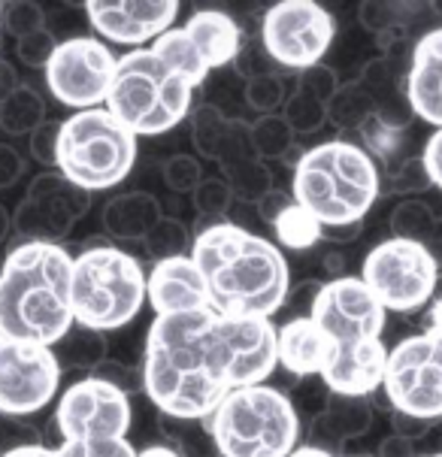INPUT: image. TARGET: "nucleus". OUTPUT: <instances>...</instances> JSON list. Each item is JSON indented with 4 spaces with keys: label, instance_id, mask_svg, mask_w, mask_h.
<instances>
[{
    "label": "nucleus",
    "instance_id": "obj_1",
    "mask_svg": "<svg viewBox=\"0 0 442 457\" xmlns=\"http://www.w3.org/2000/svg\"><path fill=\"white\" fill-rule=\"evenodd\" d=\"M279 367L276 328L254 315H221L213 306L161 315L146 333L143 394L158 415L209 418L237 388L267 385Z\"/></svg>",
    "mask_w": 442,
    "mask_h": 457
},
{
    "label": "nucleus",
    "instance_id": "obj_2",
    "mask_svg": "<svg viewBox=\"0 0 442 457\" xmlns=\"http://www.w3.org/2000/svg\"><path fill=\"white\" fill-rule=\"evenodd\" d=\"M191 261L204 276L209 306L221 315L273 319L291 294L282 249L237 221H209L191 239Z\"/></svg>",
    "mask_w": 442,
    "mask_h": 457
},
{
    "label": "nucleus",
    "instance_id": "obj_3",
    "mask_svg": "<svg viewBox=\"0 0 442 457\" xmlns=\"http://www.w3.org/2000/svg\"><path fill=\"white\" fill-rule=\"evenodd\" d=\"M73 254L64 245L19 243L0 263V337L55 348L76 328Z\"/></svg>",
    "mask_w": 442,
    "mask_h": 457
},
{
    "label": "nucleus",
    "instance_id": "obj_4",
    "mask_svg": "<svg viewBox=\"0 0 442 457\" xmlns=\"http://www.w3.org/2000/svg\"><path fill=\"white\" fill-rule=\"evenodd\" d=\"M385 315V306L361 276H339L321 285L309 319L333 339V361L321 373L330 394L373 397V391H382L388 361V345L382 343Z\"/></svg>",
    "mask_w": 442,
    "mask_h": 457
},
{
    "label": "nucleus",
    "instance_id": "obj_5",
    "mask_svg": "<svg viewBox=\"0 0 442 457\" xmlns=\"http://www.w3.org/2000/svg\"><path fill=\"white\" fill-rule=\"evenodd\" d=\"M382 191L379 164L354 139H328L294 164L291 197L321 228L363 221Z\"/></svg>",
    "mask_w": 442,
    "mask_h": 457
},
{
    "label": "nucleus",
    "instance_id": "obj_6",
    "mask_svg": "<svg viewBox=\"0 0 442 457\" xmlns=\"http://www.w3.org/2000/svg\"><path fill=\"white\" fill-rule=\"evenodd\" d=\"M149 273L134 254L119 249L106 237H88L73 258V300L76 328L110 333L125 328L143 312Z\"/></svg>",
    "mask_w": 442,
    "mask_h": 457
},
{
    "label": "nucleus",
    "instance_id": "obj_7",
    "mask_svg": "<svg viewBox=\"0 0 442 457\" xmlns=\"http://www.w3.org/2000/svg\"><path fill=\"white\" fill-rule=\"evenodd\" d=\"M194 85L152 46L130 49L115 64L106 110L134 137H158L191 115Z\"/></svg>",
    "mask_w": 442,
    "mask_h": 457
},
{
    "label": "nucleus",
    "instance_id": "obj_8",
    "mask_svg": "<svg viewBox=\"0 0 442 457\" xmlns=\"http://www.w3.org/2000/svg\"><path fill=\"white\" fill-rule=\"evenodd\" d=\"M221 457H291L300 448V415L285 391L249 385L224 397L209 415Z\"/></svg>",
    "mask_w": 442,
    "mask_h": 457
},
{
    "label": "nucleus",
    "instance_id": "obj_9",
    "mask_svg": "<svg viewBox=\"0 0 442 457\" xmlns=\"http://www.w3.org/2000/svg\"><path fill=\"white\" fill-rule=\"evenodd\" d=\"M137 164V137L106 106L73 112L61 121L55 170L76 188L110 191Z\"/></svg>",
    "mask_w": 442,
    "mask_h": 457
},
{
    "label": "nucleus",
    "instance_id": "obj_10",
    "mask_svg": "<svg viewBox=\"0 0 442 457\" xmlns=\"http://www.w3.org/2000/svg\"><path fill=\"white\" fill-rule=\"evenodd\" d=\"M382 391L394 412L433 424L442 418V278L437 297L430 300L424 330L388 348Z\"/></svg>",
    "mask_w": 442,
    "mask_h": 457
},
{
    "label": "nucleus",
    "instance_id": "obj_11",
    "mask_svg": "<svg viewBox=\"0 0 442 457\" xmlns=\"http://www.w3.org/2000/svg\"><path fill=\"white\" fill-rule=\"evenodd\" d=\"M361 278L385 306V312L413 315L430 306L442 276L424 245L388 237L367 252L361 263Z\"/></svg>",
    "mask_w": 442,
    "mask_h": 457
},
{
    "label": "nucleus",
    "instance_id": "obj_12",
    "mask_svg": "<svg viewBox=\"0 0 442 457\" xmlns=\"http://www.w3.org/2000/svg\"><path fill=\"white\" fill-rule=\"evenodd\" d=\"M337 37V19L313 0H282L261 15V49L270 61L288 70L321 64Z\"/></svg>",
    "mask_w": 442,
    "mask_h": 457
},
{
    "label": "nucleus",
    "instance_id": "obj_13",
    "mask_svg": "<svg viewBox=\"0 0 442 457\" xmlns=\"http://www.w3.org/2000/svg\"><path fill=\"white\" fill-rule=\"evenodd\" d=\"M119 58L97 37H70L58 43L46 73V88L58 104L70 106L73 112L97 110L106 104L110 85L115 76Z\"/></svg>",
    "mask_w": 442,
    "mask_h": 457
},
{
    "label": "nucleus",
    "instance_id": "obj_14",
    "mask_svg": "<svg viewBox=\"0 0 442 457\" xmlns=\"http://www.w3.org/2000/svg\"><path fill=\"white\" fill-rule=\"evenodd\" d=\"M134 409L125 391L85 376L61 394L55 424L61 443H100V439H128Z\"/></svg>",
    "mask_w": 442,
    "mask_h": 457
},
{
    "label": "nucleus",
    "instance_id": "obj_15",
    "mask_svg": "<svg viewBox=\"0 0 442 457\" xmlns=\"http://www.w3.org/2000/svg\"><path fill=\"white\" fill-rule=\"evenodd\" d=\"M91 209V195L67 182L58 170H46L34 176L21 197V204L13 212V230L19 243H49L61 245L76 228V221L85 219Z\"/></svg>",
    "mask_w": 442,
    "mask_h": 457
},
{
    "label": "nucleus",
    "instance_id": "obj_16",
    "mask_svg": "<svg viewBox=\"0 0 442 457\" xmlns=\"http://www.w3.org/2000/svg\"><path fill=\"white\" fill-rule=\"evenodd\" d=\"M61 363L52 348L4 339L0 348V415L30 418L58 397Z\"/></svg>",
    "mask_w": 442,
    "mask_h": 457
},
{
    "label": "nucleus",
    "instance_id": "obj_17",
    "mask_svg": "<svg viewBox=\"0 0 442 457\" xmlns=\"http://www.w3.org/2000/svg\"><path fill=\"white\" fill-rule=\"evenodd\" d=\"M85 19L95 34L110 43L143 49L161 34L176 28L179 4L176 0H88Z\"/></svg>",
    "mask_w": 442,
    "mask_h": 457
},
{
    "label": "nucleus",
    "instance_id": "obj_18",
    "mask_svg": "<svg viewBox=\"0 0 442 457\" xmlns=\"http://www.w3.org/2000/svg\"><path fill=\"white\" fill-rule=\"evenodd\" d=\"M146 300H149L154 319L206 309L209 294L197 263L191 261V254L154 263L149 270V282H146Z\"/></svg>",
    "mask_w": 442,
    "mask_h": 457
},
{
    "label": "nucleus",
    "instance_id": "obj_19",
    "mask_svg": "<svg viewBox=\"0 0 442 457\" xmlns=\"http://www.w3.org/2000/svg\"><path fill=\"white\" fill-rule=\"evenodd\" d=\"M406 100L415 119L442 128V25L424 30L409 52Z\"/></svg>",
    "mask_w": 442,
    "mask_h": 457
},
{
    "label": "nucleus",
    "instance_id": "obj_20",
    "mask_svg": "<svg viewBox=\"0 0 442 457\" xmlns=\"http://www.w3.org/2000/svg\"><path fill=\"white\" fill-rule=\"evenodd\" d=\"M279 367H285L294 378L321 376L333 361V339L309 315H294L276 330Z\"/></svg>",
    "mask_w": 442,
    "mask_h": 457
},
{
    "label": "nucleus",
    "instance_id": "obj_21",
    "mask_svg": "<svg viewBox=\"0 0 442 457\" xmlns=\"http://www.w3.org/2000/svg\"><path fill=\"white\" fill-rule=\"evenodd\" d=\"M370 428H373V400L328 391L321 415H315L313 421V443L309 445L337 454L339 445L367 436Z\"/></svg>",
    "mask_w": 442,
    "mask_h": 457
},
{
    "label": "nucleus",
    "instance_id": "obj_22",
    "mask_svg": "<svg viewBox=\"0 0 442 457\" xmlns=\"http://www.w3.org/2000/svg\"><path fill=\"white\" fill-rule=\"evenodd\" d=\"M182 28H185V34L191 37L194 49L200 52L209 73L219 67L237 64L246 37L234 15H228L221 10H194Z\"/></svg>",
    "mask_w": 442,
    "mask_h": 457
},
{
    "label": "nucleus",
    "instance_id": "obj_23",
    "mask_svg": "<svg viewBox=\"0 0 442 457\" xmlns=\"http://www.w3.org/2000/svg\"><path fill=\"white\" fill-rule=\"evenodd\" d=\"M164 219L158 197L149 191H125L104 204L100 224L104 234L113 243H143L152 234V228Z\"/></svg>",
    "mask_w": 442,
    "mask_h": 457
},
{
    "label": "nucleus",
    "instance_id": "obj_24",
    "mask_svg": "<svg viewBox=\"0 0 442 457\" xmlns=\"http://www.w3.org/2000/svg\"><path fill=\"white\" fill-rule=\"evenodd\" d=\"M158 430L164 445L173 448L179 457H221L215 445L209 418H170L158 415Z\"/></svg>",
    "mask_w": 442,
    "mask_h": 457
},
{
    "label": "nucleus",
    "instance_id": "obj_25",
    "mask_svg": "<svg viewBox=\"0 0 442 457\" xmlns=\"http://www.w3.org/2000/svg\"><path fill=\"white\" fill-rule=\"evenodd\" d=\"M230 115L221 110L219 104H197L191 106L188 115V134L197 154H204L209 161H221L224 149H228V137H230Z\"/></svg>",
    "mask_w": 442,
    "mask_h": 457
},
{
    "label": "nucleus",
    "instance_id": "obj_26",
    "mask_svg": "<svg viewBox=\"0 0 442 457\" xmlns=\"http://www.w3.org/2000/svg\"><path fill=\"white\" fill-rule=\"evenodd\" d=\"M46 121V100L34 85L21 82L0 104V130L10 137H30Z\"/></svg>",
    "mask_w": 442,
    "mask_h": 457
},
{
    "label": "nucleus",
    "instance_id": "obj_27",
    "mask_svg": "<svg viewBox=\"0 0 442 457\" xmlns=\"http://www.w3.org/2000/svg\"><path fill=\"white\" fill-rule=\"evenodd\" d=\"M52 352H55L61 370H85V373H95L100 363L106 361L110 348H106L104 333L73 328Z\"/></svg>",
    "mask_w": 442,
    "mask_h": 457
},
{
    "label": "nucleus",
    "instance_id": "obj_28",
    "mask_svg": "<svg viewBox=\"0 0 442 457\" xmlns=\"http://www.w3.org/2000/svg\"><path fill=\"white\" fill-rule=\"evenodd\" d=\"M358 137H361V149H367L370 158L376 164H385V170L391 173L400 161H406V130L403 128H394L382 121L379 115H370L367 121L358 128Z\"/></svg>",
    "mask_w": 442,
    "mask_h": 457
},
{
    "label": "nucleus",
    "instance_id": "obj_29",
    "mask_svg": "<svg viewBox=\"0 0 442 457\" xmlns=\"http://www.w3.org/2000/svg\"><path fill=\"white\" fill-rule=\"evenodd\" d=\"M249 137H252V149L254 154L267 164V161H282L297 149V137L288 128V121L282 119V112L273 115H258L254 121H249Z\"/></svg>",
    "mask_w": 442,
    "mask_h": 457
},
{
    "label": "nucleus",
    "instance_id": "obj_30",
    "mask_svg": "<svg viewBox=\"0 0 442 457\" xmlns=\"http://www.w3.org/2000/svg\"><path fill=\"white\" fill-rule=\"evenodd\" d=\"M221 173L228 179L230 191H234V200H246V204L258 206L273 191V173L261 158H243L237 164L221 167Z\"/></svg>",
    "mask_w": 442,
    "mask_h": 457
},
{
    "label": "nucleus",
    "instance_id": "obj_31",
    "mask_svg": "<svg viewBox=\"0 0 442 457\" xmlns=\"http://www.w3.org/2000/svg\"><path fill=\"white\" fill-rule=\"evenodd\" d=\"M270 228H273L276 245H285V249H291V252H306V249H313V245H318V239H321V224H318L297 200H294Z\"/></svg>",
    "mask_w": 442,
    "mask_h": 457
},
{
    "label": "nucleus",
    "instance_id": "obj_32",
    "mask_svg": "<svg viewBox=\"0 0 442 457\" xmlns=\"http://www.w3.org/2000/svg\"><path fill=\"white\" fill-rule=\"evenodd\" d=\"M328 115L337 128H346V130H358L370 115H376V104H373V95L363 88L361 79H352V82H343V88L337 91V97L328 104Z\"/></svg>",
    "mask_w": 442,
    "mask_h": 457
},
{
    "label": "nucleus",
    "instance_id": "obj_33",
    "mask_svg": "<svg viewBox=\"0 0 442 457\" xmlns=\"http://www.w3.org/2000/svg\"><path fill=\"white\" fill-rule=\"evenodd\" d=\"M282 119L288 121L294 137H309V134H318L321 128H328L330 115H328V104H321V100L306 95V91L294 88L288 91V97H285Z\"/></svg>",
    "mask_w": 442,
    "mask_h": 457
},
{
    "label": "nucleus",
    "instance_id": "obj_34",
    "mask_svg": "<svg viewBox=\"0 0 442 457\" xmlns=\"http://www.w3.org/2000/svg\"><path fill=\"white\" fill-rule=\"evenodd\" d=\"M433 221H437V212L430 209V204H424V200H400L397 206L391 209V237L397 239H409V243H418L424 245V239L433 230Z\"/></svg>",
    "mask_w": 442,
    "mask_h": 457
},
{
    "label": "nucleus",
    "instance_id": "obj_35",
    "mask_svg": "<svg viewBox=\"0 0 442 457\" xmlns=\"http://www.w3.org/2000/svg\"><path fill=\"white\" fill-rule=\"evenodd\" d=\"M143 249L152 254L154 263L167 261V258H182L191 254V234L179 219H161L152 228V234L143 239Z\"/></svg>",
    "mask_w": 442,
    "mask_h": 457
},
{
    "label": "nucleus",
    "instance_id": "obj_36",
    "mask_svg": "<svg viewBox=\"0 0 442 457\" xmlns=\"http://www.w3.org/2000/svg\"><path fill=\"white\" fill-rule=\"evenodd\" d=\"M382 188L388 195L403 197V200H413L418 195H424L428 188H433L428 164H424L421 154H409L406 161H400L391 173H385V185Z\"/></svg>",
    "mask_w": 442,
    "mask_h": 457
},
{
    "label": "nucleus",
    "instance_id": "obj_37",
    "mask_svg": "<svg viewBox=\"0 0 442 457\" xmlns=\"http://www.w3.org/2000/svg\"><path fill=\"white\" fill-rule=\"evenodd\" d=\"M243 97L258 115H273L285 106L288 88H285L282 73H258V76H249V79H246Z\"/></svg>",
    "mask_w": 442,
    "mask_h": 457
},
{
    "label": "nucleus",
    "instance_id": "obj_38",
    "mask_svg": "<svg viewBox=\"0 0 442 457\" xmlns=\"http://www.w3.org/2000/svg\"><path fill=\"white\" fill-rule=\"evenodd\" d=\"M194 209L200 219L206 221H224V215L234 206V191L224 176H204V182L197 185V191L191 195Z\"/></svg>",
    "mask_w": 442,
    "mask_h": 457
},
{
    "label": "nucleus",
    "instance_id": "obj_39",
    "mask_svg": "<svg viewBox=\"0 0 442 457\" xmlns=\"http://www.w3.org/2000/svg\"><path fill=\"white\" fill-rule=\"evenodd\" d=\"M0 28H4V34L21 40V37L46 28V10L40 4H30V0H15V4L4 6V21H0Z\"/></svg>",
    "mask_w": 442,
    "mask_h": 457
},
{
    "label": "nucleus",
    "instance_id": "obj_40",
    "mask_svg": "<svg viewBox=\"0 0 442 457\" xmlns=\"http://www.w3.org/2000/svg\"><path fill=\"white\" fill-rule=\"evenodd\" d=\"M161 170H164V185L176 195H194L197 185L204 182V167L194 154H173Z\"/></svg>",
    "mask_w": 442,
    "mask_h": 457
},
{
    "label": "nucleus",
    "instance_id": "obj_41",
    "mask_svg": "<svg viewBox=\"0 0 442 457\" xmlns=\"http://www.w3.org/2000/svg\"><path fill=\"white\" fill-rule=\"evenodd\" d=\"M58 49V40L55 34H52L49 28L43 30H34V34L21 37V40H15V52H19V61L34 70H46L49 67L52 55H55Z\"/></svg>",
    "mask_w": 442,
    "mask_h": 457
},
{
    "label": "nucleus",
    "instance_id": "obj_42",
    "mask_svg": "<svg viewBox=\"0 0 442 457\" xmlns=\"http://www.w3.org/2000/svg\"><path fill=\"white\" fill-rule=\"evenodd\" d=\"M294 88H300V91H306V95L318 97L321 104H330V100L337 97V91L343 88V79L337 76V70L328 67L321 61V64L304 70V73L297 76V82H294Z\"/></svg>",
    "mask_w": 442,
    "mask_h": 457
},
{
    "label": "nucleus",
    "instance_id": "obj_43",
    "mask_svg": "<svg viewBox=\"0 0 442 457\" xmlns=\"http://www.w3.org/2000/svg\"><path fill=\"white\" fill-rule=\"evenodd\" d=\"M58 457H137L128 439H100V443H61Z\"/></svg>",
    "mask_w": 442,
    "mask_h": 457
},
{
    "label": "nucleus",
    "instance_id": "obj_44",
    "mask_svg": "<svg viewBox=\"0 0 442 457\" xmlns=\"http://www.w3.org/2000/svg\"><path fill=\"white\" fill-rule=\"evenodd\" d=\"M40 433L34 430V424L28 418H13V415H0V454L13 452V448H25V445H40Z\"/></svg>",
    "mask_w": 442,
    "mask_h": 457
},
{
    "label": "nucleus",
    "instance_id": "obj_45",
    "mask_svg": "<svg viewBox=\"0 0 442 457\" xmlns=\"http://www.w3.org/2000/svg\"><path fill=\"white\" fill-rule=\"evenodd\" d=\"M58 130H61V121H43V125L28 137L30 158H34L37 164L46 167V170H55V158H58Z\"/></svg>",
    "mask_w": 442,
    "mask_h": 457
},
{
    "label": "nucleus",
    "instance_id": "obj_46",
    "mask_svg": "<svg viewBox=\"0 0 442 457\" xmlns=\"http://www.w3.org/2000/svg\"><path fill=\"white\" fill-rule=\"evenodd\" d=\"M88 376H95V378H100V382H106V385H113V388L125 391L128 397L134 391H143V373L134 370V367H128V363L113 361V358H106L95 370V373H88Z\"/></svg>",
    "mask_w": 442,
    "mask_h": 457
},
{
    "label": "nucleus",
    "instance_id": "obj_47",
    "mask_svg": "<svg viewBox=\"0 0 442 457\" xmlns=\"http://www.w3.org/2000/svg\"><path fill=\"white\" fill-rule=\"evenodd\" d=\"M25 176V154L13 143H0V191H10Z\"/></svg>",
    "mask_w": 442,
    "mask_h": 457
},
{
    "label": "nucleus",
    "instance_id": "obj_48",
    "mask_svg": "<svg viewBox=\"0 0 442 457\" xmlns=\"http://www.w3.org/2000/svg\"><path fill=\"white\" fill-rule=\"evenodd\" d=\"M391 418V428H394V436L400 439H409V443H418V439H424L433 428V421H424V418H415V415H406V412H388Z\"/></svg>",
    "mask_w": 442,
    "mask_h": 457
},
{
    "label": "nucleus",
    "instance_id": "obj_49",
    "mask_svg": "<svg viewBox=\"0 0 442 457\" xmlns=\"http://www.w3.org/2000/svg\"><path fill=\"white\" fill-rule=\"evenodd\" d=\"M421 158H424V164H428V173H430L433 188L442 191V128L433 130L430 139L424 143Z\"/></svg>",
    "mask_w": 442,
    "mask_h": 457
},
{
    "label": "nucleus",
    "instance_id": "obj_50",
    "mask_svg": "<svg viewBox=\"0 0 442 457\" xmlns=\"http://www.w3.org/2000/svg\"><path fill=\"white\" fill-rule=\"evenodd\" d=\"M291 204H294L291 191L273 188V191H270V195H267V197H263V200H261V204H258V206H254V209H258L261 221H263V224H267V228H270V224H273V221L279 219V215H282V212H285V209H288Z\"/></svg>",
    "mask_w": 442,
    "mask_h": 457
},
{
    "label": "nucleus",
    "instance_id": "obj_51",
    "mask_svg": "<svg viewBox=\"0 0 442 457\" xmlns=\"http://www.w3.org/2000/svg\"><path fill=\"white\" fill-rule=\"evenodd\" d=\"M363 230V221H354V224H333V228H321V239H328L333 245H348L361 237Z\"/></svg>",
    "mask_w": 442,
    "mask_h": 457
},
{
    "label": "nucleus",
    "instance_id": "obj_52",
    "mask_svg": "<svg viewBox=\"0 0 442 457\" xmlns=\"http://www.w3.org/2000/svg\"><path fill=\"white\" fill-rule=\"evenodd\" d=\"M376 457H415V443H409V439H400V436H385L382 445H379Z\"/></svg>",
    "mask_w": 442,
    "mask_h": 457
},
{
    "label": "nucleus",
    "instance_id": "obj_53",
    "mask_svg": "<svg viewBox=\"0 0 442 457\" xmlns=\"http://www.w3.org/2000/svg\"><path fill=\"white\" fill-rule=\"evenodd\" d=\"M424 249H428V254L433 258L442 276V215H437V221H433V230L428 234V239H424Z\"/></svg>",
    "mask_w": 442,
    "mask_h": 457
},
{
    "label": "nucleus",
    "instance_id": "obj_54",
    "mask_svg": "<svg viewBox=\"0 0 442 457\" xmlns=\"http://www.w3.org/2000/svg\"><path fill=\"white\" fill-rule=\"evenodd\" d=\"M19 85L21 82H19V76H15V67L10 64V61L0 58V104H4V100L10 97Z\"/></svg>",
    "mask_w": 442,
    "mask_h": 457
},
{
    "label": "nucleus",
    "instance_id": "obj_55",
    "mask_svg": "<svg viewBox=\"0 0 442 457\" xmlns=\"http://www.w3.org/2000/svg\"><path fill=\"white\" fill-rule=\"evenodd\" d=\"M0 457H58L55 448H49V445H25V448H13V452H6V454H0Z\"/></svg>",
    "mask_w": 442,
    "mask_h": 457
},
{
    "label": "nucleus",
    "instance_id": "obj_56",
    "mask_svg": "<svg viewBox=\"0 0 442 457\" xmlns=\"http://www.w3.org/2000/svg\"><path fill=\"white\" fill-rule=\"evenodd\" d=\"M137 457H179V454H176L170 445L158 443V445H149V448H143V452H137Z\"/></svg>",
    "mask_w": 442,
    "mask_h": 457
},
{
    "label": "nucleus",
    "instance_id": "obj_57",
    "mask_svg": "<svg viewBox=\"0 0 442 457\" xmlns=\"http://www.w3.org/2000/svg\"><path fill=\"white\" fill-rule=\"evenodd\" d=\"M291 457H339V454L324 452V448H315V445H300Z\"/></svg>",
    "mask_w": 442,
    "mask_h": 457
},
{
    "label": "nucleus",
    "instance_id": "obj_58",
    "mask_svg": "<svg viewBox=\"0 0 442 457\" xmlns=\"http://www.w3.org/2000/svg\"><path fill=\"white\" fill-rule=\"evenodd\" d=\"M10 230H13V215L6 212V206H4V204H0V243H6Z\"/></svg>",
    "mask_w": 442,
    "mask_h": 457
},
{
    "label": "nucleus",
    "instance_id": "obj_59",
    "mask_svg": "<svg viewBox=\"0 0 442 457\" xmlns=\"http://www.w3.org/2000/svg\"><path fill=\"white\" fill-rule=\"evenodd\" d=\"M0 21H4V4H0Z\"/></svg>",
    "mask_w": 442,
    "mask_h": 457
},
{
    "label": "nucleus",
    "instance_id": "obj_60",
    "mask_svg": "<svg viewBox=\"0 0 442 457\" xmlns=\"http://www.w3.org/2000/svg\"><path fill=\"white\" fill-rule=\"evenodd\" d=\"M428 457H442V452H437V454H428Z\"/></svg>",
    "mask_w": 442,
    "mask_h": 457
},
{
    "label": "nucleus",
    "instance_id": "obj_61",
    "mask_svg": "<svg viewBox=\"0 0 442 457\" xmlns=\"http://www.w3.org/2000/svg\"><path fill=\"white\" fill-rule=\"evenodd\" d=\"M0 348H4V337H0Z\"/></svg>",
    "mask_w": 442,
    "mask_h": 457
}]
</instances>
